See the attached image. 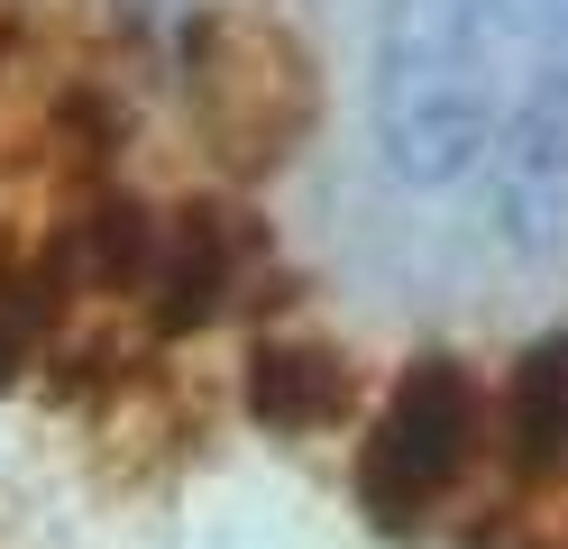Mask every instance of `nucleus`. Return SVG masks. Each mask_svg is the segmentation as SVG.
Returning a JSON list of instances; mask_svg holds the SVG:
<instances>
[{
  "label": "nucleus",
  "instance_id": "2",
  "mask_svg": "<svg viewBox=\"0 0 568 549\" xmlns=\"http://www.w3.org/2000/svg\"><path fill=\"white\" fill-rule=\"evenodd\" d=\"M505 439H514V467H531V476H568V339H541V348L514 366Z\"/></svg>",
  "mask_w": 568,
  "mask_h": 549
},
{
  "label": "nucleus",
  "instance_id": "1",
  "mask_svg": "<svg viewBox=\"0 0 568 549\" xmlns=\"http://www.w3.org/2000/svg\"><path fill=\"white\" fill-rule=\"evenodd\" d=\"M468 430H477V394L449 357L413 366V385L385 403V421L367 439V504L376 512H422L458 467H468Z\"/></svg>",
  "mask_w": 568,
  "mask_h": 549
}]
</instances>
